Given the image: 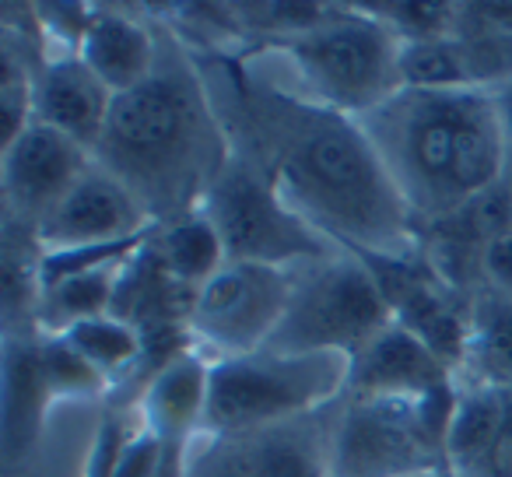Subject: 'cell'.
Returning <instances> with one entry per match:
<instances>
[{
  "label": "cell",
  "mask_w": 512,
  "mask_h": 477,
  "mask_svg": "<svg viewBox=\"0 0 512 477\" xmlns=\"http://www.w3.org/2000/svg\"><path fill=\"white\" fill-rule=\"evenodd\" d=\"M393 323L386 295L362 257L337 250L323 260L292 267V299L278 330L260 351L278 355H334L355 358L379 330Z\"/></svg>",
  "instance_id": "obj_7"
},
{
  "label": "cell",
  "mask_w": 512,
  "mask_h": 477,
  "mask_svg": "<svg viewBox=\"0 0 512 477\" xmlns=\"http://www.w3.org/2000/svg\"><path fill=\"white\" fill-rule=\"evenodd\" d=\"M344 4H309V0H253V4H232L239 29L260 50L288 43L306 32H316L320 25L334 22Z\"/></svg>",
  "instance_id": "obj_23"
},
{
  "label": "cell",
  "mask_w": 512,
  "mask_h": 477,
  "mask_svg": "<svg viewBox=\"0 0 512 477\" xmlns=\"http://www.w3.org/2000/svg\"><path fill=\"white\" fill-rule=\"evenodd\" d=\"M456 390V372L400 323L379 330L348 372L351 397H442Z\"/></svg>",
  "instance_id": "obj_14"
},
{
  "label": "cell",
  "mask_w": 512,
  "mask_h": 477,
  "mask_svg": "<svg viewBox=\"0 0 512 477\" xmlns=\"http://www.w3.org/2000/svg\"><path fill=\"white\" fill-rule=\"evenodd\" d=\"M0 292H4V334L36 330L43 302V246L36 228L4 218L0 228Z\"/></svg>",
  "instance_id": "obj_19"
},
{
  "label": "cell",
  "mask_w": 512,
  "mask_h": 477,
  "mask_svg": "<svg viewBox=\"0 0 512 477\" xmlns=\"http://www.w3.org/2000/svg\"><path fill=\"white\" fill-rule=\"evenodd\" d=\"M470 477H512V386L502 390V418Z\"/></svg>",
  "instance_id": "obj_27"
},
{
  "label": "cell",
  "mask_w": 512,
  "mask_h": 477,
  "mask_svg": "<svg viewBox=\"0 0 512 477\" xmlns=\"http://www.w3.org/2000/svg\"><path fill=\"white\" fill-rule=\"evenodd\" d=\"M358 127L421 235L502 186L505 144L488 88H400L358 116Z\"/></svg>",
  "instance_id": "obj_3"
},
{
  "label": "cell",
  "mask_w": 512,
  "mask_h": 477,
  "mask_svg": "<svg viewBox=\"0 0 512 477\" xmlns=\"http://www.w3.org/2000/svg\"><path fill=\"white\" fill-rule=\"evenodd\" d=\"M207 390H211V362L200 351H186L144 386L141 425L169 446H186L204 428Z\"/></svg>",
  "instance_id": "obj_17"
},
{
  "label": "cell",
  "mask_w": 512,
  "mask_h": 477,
  "mask_svg": "<svg viewBox=\"0 0 512 477\" xmlns=\"http://www.w3.org/2000/svg\"><path fill=\"white\" fill-rule=\"evenodd\" d=\"M400 81L404 88H477L456 36L400 43Z\"/></svg>",
  "instance_id": "obj_24"
},
{
  "label": "cell",
  "mask_w": 512,
  "mask_h": 477,
  "mask_svg": "<svg viewBox=\"0 0 512 477\" xmlns=\"http://www.w3.org/2000/svg\"><path fill=\"white\" fill-rule=\"evenodd\" d=\"M288 299L292 267L228 260L211 281L197 288L186 327L207 362L253 355L278 330Z\"/></svg>",
  "instance_id": "obj_9"
},
{
  "label": "cell",
  "mask_w": 512,
  "mask_h": 477,
  "mask_svg": "<svg viewBox=\"0 0 512 477\" xmlns=\"http://www.w3.org/2000/svg\"><path fill=\"white\" fill-rule=\"evenodd\" d=\"M43 369L53 400H92L106 393V379L64 341V337H43Z\"/></svg>",
  "instance_id": "obj_26"
},
{
  "label": "cell",
  "mask_w": 512,
  "mask_h": 477,
  "mask_svg": "<svg viewBox=\"0 0 512 477\" xmlns=\"http://www.w3.org/2000/svg\"><path fill=\"white\" fill-rule=\"evenodd\" d=\"M256 53L278 57L292 67L295 81L288 85L292 92L327 109H337L351 120L365 116L404 88L400 39L376 18L365 15L358 4H344L341 15L320 25L316 32Z\"/></svg>",
  "instance_id": "obj_4"
},
{
  "label": "cell",
  "mask_w": 512,
  "mask_h": 477,
  "mask_svg": "<svg viewBox=\"0 0 512 477\" xmlns=\"http://www.w3.org/2000/svg\"><path fill=\"white\" fill-rule=\"evenodd\" d=\"M155 71L116 95L92 162L106 169L165 228L204 207L232 162V144L207 92L200 60L162 18Z\"/></svg>",
  "instance_id": "obj_2"
},
{
  "label": "cell",
  "mask_w": 512,
  "mask_h": 477,
  "mask_svg": "<svg viewBox=\"0 0 512 477\" xmlns=\"http://www.w3.org/2000/svg\"><path fill=\"white\" fill-rule=\"evenodd\" d=\"M116 95L81 64L78 53H46L36 81L32 120L60 130L81 148L95 151Z\"/></svg>",
  "instance_id": "obj_15"
},
{
  "label": "cell",
  "mask_w": 512,
  "mask_h": 477,
  "mask_svg": "<svg viewBox=\"0 0 512 477\" xmlns=\"http://www.w3.org/2000/svg\"><path fill=\"white\" fill-rule=\"evenodd\" d=\"M456 383L474 386H512V299L477 288L470 295L467 351Z\"/></svg>",
  "instance_id": "obj_18"
},
{
  "label": "cell",
  "mask_w": 512,
  "mask_h": 477,
  "mask_svg": "<svg viewBox=\"0 0 512 477\" xmlns=\"http://www.w3.org/2000/svg\"><path fill=\"white\" fill-rule=\"evenodd\" d=\"M151 246H155L165 271H169L179 285L193 288V292H197L204 281H211L214 274L228 264L225 243H221L218 228H214V221L207 218L204 211L158 228Z\"/></svg>",
  "instance_id": "obj_21"
},
{
  "label": "cell",
  "mask_w": 512,
  "mask_h": 477,
  "mask_svg": "<svg viewBox=\"0 0 512 477\" xmlns=\"http://www.w3.org/2000/svg\"><path fill=\"white\" fill-rule=\"evenodd\" d=\"M369 18L393 32L400 43H425V39L453 36L460 4L449 0H365L358 4Z\"/></svg>",
  "instance_id": "obj_25"
},
{
  "label": "cell",
  "mask_w": 512,
  "mask_h": 477,
  "mask_svg": "<svg viewBox=\"0 0 512 477\" xmlns=\"http://www.w3.org/2000/svg\"><path fill=\"white\" fill-rule=\"evenodd\" d=\"M337 404L246 432L193 435L183 453V477H330Z\"/></svg>",
  "instance_id": "obj_10"
},
{
  "label": "cell",
  "mask_w": 512,
  "mask_h": 477,
  "mask_svg": "<svg viewBox=\"0 0 512 477\" xmlns=\"http://www.w3.org/2000/svg\"><path fill=\"white\" fill-rule=\"evenodd\" d=\"M418 477H453L449 470H432V474H418Z\"/></svg>",
  "instance_id": "obj_30"
},
{
  "label": "cell",
  "mask_w": 512,
  "mask_h": 477,
  "mask_svg": "<svg viewBox=\"0 0 512 477\" xmlns=\"http://www.w3.org/2000/svg\"><path fill=\"white\" fill-rule=\"evenodd\" d=\"M78 57L113 95L130 92L155 71V18H141V11L123 8H92L88 29L78 43Z\"/></svg>",
  "instance_id": "obj_16"
},
{
  "label": "cell",
  "mask_w": 512,
  "mask_h": 477,
  "mask_svg": "<svg viewBox=\"0 0 512 477\" xmlns=\"http://www.w3.org/2000/svg\"><path fill=\"white\" fill-rule=\"evenodd\" d=\"M348 372L351 358L334 351H253L211 362V390L200 432H246L327 411L348 393Z\"/></svg>",
  "instance_id": "obj_5"
},
{
  "label": "cell",
  "mask_w": 512,
  "mask_h": 477,
  "mask_svg": "<svg viewBox=\"0 0 512 477\" xmlns=\"http://www.w3.org/2000/svg\"><path fill=\"white\" fill-rule=\"evenodd\" d=\"M477 288H488V292L509 295V299H512V228L484 246L481 285H477Z\"/></svg>",
  "instance_id": "obj_28"
},
{
  "label": "cell",
  "mask_w": 512,
  "mask_h": 477,
  "mask_svg": "<svg viewBox=\"0 0 512 477\" xmlns=\"http://www.w3.org/2000/svg\"><path fill=\"white\" fill-rule=\"evenodd\" d=\"M151 225L144 207L120 186L106 169L92 162V169L74 183V190L50 211V218L36 228L43 253L81 250V246L127 243L148 235Z\"/></svg>",
  "instance_id": "obj_12"
},
{
  "label": "cell",
  "mask_w": 512,
  "mask_h": 477,
  "mask_svg": "<svg viewBox=\"0 0 512 477\" xmlns=\"http://www.w3.org/2000/svg\"><path fill=\"white\" fill-rule=\"evenodd\" d=\"M456 390L442 397H351L337 404L330 477H418L446 470Z\"/></svg>",
  "instance_id": "obj_6"
},
{
  "label": "cell",
  "mask_w": 512,
  "mask_h": 477,
  "mask_svg": "<svg viewBox=\"0 0 512 477\" xmlns=\"http://www.w3.org/2000/svg\"><path fill=\"white\" fill-rule=\"evenodd\" d=\"M102 379L109 390L127 386L130 376L137 372L144 355V337L137 327H130L120 316H95L78 327H71L67 334H60Z\"/></svg>",
  "instance_id": "obj_22"
},
{
  "label": "cell",
  "mask_w": 512,
  "mask_h": 477,
  "mask_svg": "<svg viewBox=\"0 0 512 477\" xmlns=\"http://www.w3.org/2000/svg\"><path fill=\"white\" fill-rule=\"evenodd\" d=\"M127 264L102 267V271H85V274H67L60 281H50L43 288V302L36 313V330L43 337H60L71 327L95 316L113 313L116 285Z\"/></svg>",
  "instance_id": "obj_20"
},
{
  "label": "cell",
  "mask_w": 512,
  "mask_h": 477,
  "mask_svg": "<svg viewBox=\"0 0 512 477\" xmlns=\"http://www.w3.org/2000/svg\"><path fill=\"white\" fill-rule=\"evenodd\" d=\"M88 169H92V151L60 130L32 120L15 141L0 148L4 218L39 228Z\"/></svg>",
  "instance_id": "obj_11"
},
{
  "label": "cell",
  "mask_w": 512,
  "mask_h": 477,
  "mask_svg": "<svg viewBox=\"0 0 512 477\" xmlns=\"http://www.w3.org/2000/svg\"><path fill=\"white\" fill-rule=\"evenodd\" d=\"M200 211L214 221L225 257L235 264L299 267L341 250L309 221H302L253 165L235 155Z\"/></svg>",
  "instance_id": "obj_8"
},
{
  "label": "cell",
  "mask_w": 512,
  "mask_h": 477,
  "mask_svg": "<svg viewBox=\"0 0 512 477\" xmlns=\"http://www.w3.org/2000/svg\"><path fill=\"white\" fill-rule=\"evenodd\" d=\"M4 383H0V463L4 470H18L36 456L43 442L46 414L53 404V390L43 369V334L18 330L4 334Z\"/></svg>",
  "instance_id": "obj_13"
},
{
  "label": "cell",
  "mask_w": 512,
  "mask_h": 477,
  "mask_svg": "<svg viewBox=\"0 0 512 477\" xmlns=\"http://www.w3.org/2000/svg\"><path fill=\"white\" fill-rule=\"evenodd\" d=\"M232 155L355 257H421V225L358 120L309 102L246 57H200Z\"/></svg>",
  "instance_id": "obj_1"
},
{
  "label": "cell",
  "mask_w": 512,
  "mask_h": 477,
  "mask_svg": "<svg viewBox=\"0 0 512 477\" xmlns=\"http://www.w3.org/2000/svg\"><path fill=\"white\" fill-rule=\"evenodd\" d=\"M491 99L498 109V127H502V144H505V176L502 186L512 193V78L505 85L491 88Z\"/></svg>",
  "instance_id": "obj_29"
}]
</instances>
